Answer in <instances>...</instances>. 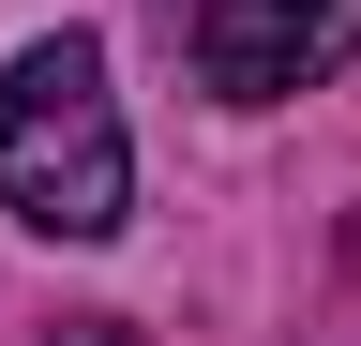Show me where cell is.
Listing matches in <instances>:
<instances>
[{"instance_id":"6da1fadb","label":"cell","mask_w":361,"mask_h":346,"mask_svg":"<svg viewBox=\"0 0 361 346\" xmlns=\"http://www.w3.org/2000/svg\"><path fill=\"white\" fill-rule=\"evenodd\" d=\"M0 211L30 241H121L135 211V151H121V106H106V46L90 30H45L0 75Z\"/></svg>"},{"instance_id":"7a4b0ae2","label":"cell","mask_w":361,"mask_h":346,"mask_svg":"<svg viewBox=\"0 0 361 346\" xmlns=\"http://www.w3.org/2000/svg\"><path fill=\"white\" fill-rule=\"evenodd\" d=\"M346 61H361V0H196V91L226 106H286Z\"/></svg>"},{"instance_id":"3957f363","label":"cell","mask_w":361,"mask_h":346,"mask_svg":"<svg viewBox=\"0 0 361 346\" xmlns=\"http://www.w3.org/2000/svg\"><path fill=\"white\" fill-rule=\"evenodd\" d=\"M61 346H121V331H106V316H75V331H61Z\"/></svg>"}]
</instances>
